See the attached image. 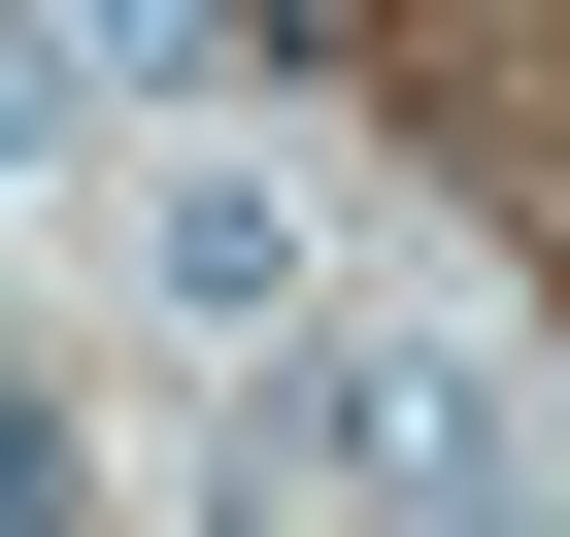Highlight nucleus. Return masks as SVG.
Here are the masks:
<instances>
[{"label":"nucleus","instance_id":"obj_1","mask_svg":"<svg viewBox=\"0 0 570 537\" xmlns=\"http://www.w3.org/2000/svg\"><path fill=\"white\" fill-rule=\"evenodd\" d=\"M268 470L303 504H403V537H537V403L470 336H268Z\"/></svg>","mask_w":570,"mask_h":537},{"label":"nucleus","instance_id":"obj_3","mask_svg":"<svg viewBox=\"0 0 570 537\" xmlns=\"http://www.w3.org/2000/svg\"><path fill=\"white\" fill-rule=\"evenodd\" d=\"M135 68H168V0H35V101H68V135H101Z\"/></svg>","mask_w":570,"mask_h":537},{"label":"nucleus","instance_id":"obj_2","mask_svg":"<svg viewBox=\"0 0 570 537\" xmlns=\"http://www.w3.org/2000/svg\"><path fill=\"white\" fill-rule=\"evenodd\" d=\"M135 268H168V336H235V370H268V336H336V235L268 202V168H168V202H135Z\"/></svg>","mask_w":570,"mask_h":537}]
</instances>
